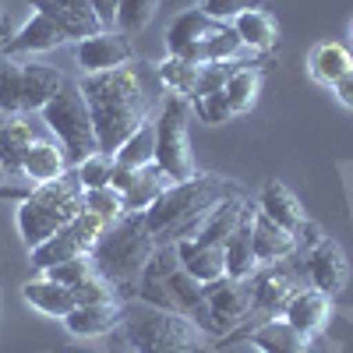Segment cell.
<instances>
[{
    "label": "cell",
    "instance_id": "cell-34",
    "mask_svg": "<svg viewBox=\"0 0 353 353\" xmlns=\"http://www.w3.org/2000/svg\"><path fill=\"white\" fill-rule=\"evenodd\" d=\"M198 64H188L181 57H166V61L156 68V78L163 85V92H173V96H184L191 99L194 88H198Z\"/></svg>",
    "mask_w": 353,
    "mask_h": 353
},
{
    "label": "cell",
    "instance_id": "cell-21",
    "mask_svg": "<svg viewBox=\"0 0 353 353\" xmlns=\"http://www.w3.org/2000/svg\"><path fill=\"white\" fill-rule=\"evenodd\" d=\"M64 43H71L61 28H57L46 14H32L28 18L18 32L8 39V50H4V57H32V53H50V50H57V46H64Z\"/></svg>",
    "mask_w": 353,
    "mask_h": 353
},
{
    "label": "cell",
    "instance_id": "cell-49",
    "mask_svg": "<svg viewBox=\"0 0 353 353\" xmlns=\"http://www.w3.org/2000/svg\"><path fill=\"white\" fill-rule=\"evenodd\" d=\"M0 121H4V113H0ZM0 184H14V181H8V173H4V166H0Z\"/></svg>",
    "mask_w": 353,
    "mask_h": 353
},
{
    "label": "cell",
    "instance_id": "cell-37",
    "mask_svg": "<svg viewBox=\"0 0 353 353\" xmlns=\"http://www.w3.org/2000/svg\"><path fill=\"white\" fill-rule=\"evenodd\" d=\"M78 184L85 191H96V188H110V173H113V156L106 152H92L88 159H81L78 166H71Z\"/></svg>",
    "mask_w": 353,
    "mask_h": 353
},
{
    "label": "cell",
    "instance_id": "cell-30",
    "mask_svg": "<svg viewBox=\"0 0 353 353\" xmlns=\"http://www.w3.org/2000/svg\"><path fill=\"white\" fill-rule=\"evenodd\" d=\"M170 184H173V176L163 173L156 163H152V166H141V170H138V181L131 184V191L121 194V198H124V212H145Z\"/></svg>",
    "mask_w": 353,
    "mask_h": 353
},
{
    "label": "cell",
    "instance_id": "cell-47",
    "mask_svg": "<svg viewBox=\"0 0 353 353\" xmlns=\"http://www.w3.org/2000/svg\"><path fill=\"white\" fill-rule=\"evenodd\" d=\"M28 184H0V198H11V201H21V198H28Z\"/></svg>",
    "mask_w": 353,
    "mask_h": 353
},
{
    "label": "cell",
    "instance_id": "cell-22",
    "mask_svg": "<svg viewBox=\"0 0 353 353\" xmlns=\"http://www.w3.org/2000/svg\"><path fill=\"white\" fill-rule=\"evenodd\" d=\"M181 265L188 269V276H194L201 286H212L219 279H226V248L219 244H201V241H181Z\"/></svg>",
    "mask_w": 353,
    "mask_h": 353
},
{
    "label": "cell",
    "instance_id": "cell-43",
    "mask_svg": "<svg viewBox=\"0 0 353 353\" xmlns=\"http://www.w3.org/2000/svg\"><path fill=\"white\" fill-rule=\"evenodd\" d=\"M230 71H233V64H201L194 96H209V92H219V88H226ZM194 96H191V99H194Z\"/></svg>",
    "mask_w": 353,
    "mask_h": 353
},
{
    "label": "cell",
    "instance_id": "cell-1",
    "mask_svg": "<svg viewBox=\"0 0 353 353\" xmlns=\"http://www.w3.org/2000/svg\"><path fill=\"white\" fill-rule=\"evenodd\" d=\"M78 85L88 103V113H92L96 145L106 156H113L141 124H149L163 103V85L156 71L141 64H124L103 74H85Z\"/></svg>",
    "mask_w": 353,
    "mask_h": 353
},
{
    "label": "cell",
    "instance_id": "cell-52",
    "mask_svg": "<svg viewBox=\"0 0 353 353\" xmlns=\"http://www.w3.org/2000/svg\"><path fill=\"white\" fill-rule=\"evenodd\" d=\"M350 36H353V25H350Z\"/></svg>",
    "mask_w": 353,
    "mask_h": 353
},
{
    "label": "cell",
    "instance_id": "cell-36",
    "mask_svg": "<svg viewBox=\"0 0 353 353\" xmlns=\"http://www.w3.org/2000/svg\"><path fill=\"white\" fill-rule=\"evenodd\" d=\"M159 11V0H121L117 8V32L121 36H134L149 25Z\"/></svg>",
    "mask_w": 353,
    "mask_h": 353
},
{
    "label": "cell",
    "instance_id": "cell-10",
    "mask_svg": "<svg viewBox=\"0 0 353 353\" xmlns=\"http://www.w3.org/2000/svg\"><path fill=\"white\" fill-rule=\"evenodd\" d=\"M251 307H254V276L251 279L226 276L212 286H205V311L198 314V325L219 339L230 329H237L241 321H248Z\"/></svg>",
    "mask_w": 353,
    "mask_h": 353
},
{
    "label": "cell",
    "instance_id": "cell-50",
    "mask_svg": "<svg viewBox=\"0 0 353 353\" xmlns=\"http://www.w3.org/2000/svg\"><path fill=\"white\" fill-rule=\"evenodd\" d=\"M4 18H8V14H4V0H0V21H4Z\"/></svg>",
    "mask_w": 353,
    "mask_h": 353
},
{
    "label": "cell",
    "instance_id": "cell-8",
    "mask_svg": "<svg viewBox=\"0 0 353 353\" xmlns=\"http://www.w3.org/2000/svg\"><path fill=\"white\" fill-rule=\"evenodd\" d=\"M64 81L68 78L50 64H32V61H21V57H0V113L4 117L39 113Z\"/></svg>",
    "mask_w": 353,
    "mask_h": 353
},
{
    "label": "cell",
    "instance_id": "cell-32",
    "mask_svg": "<svg viewBox=\"0 0 353 353\" xmlns=\"http://www.w3.org/2000/svg\"><path fill=\"white\" fill-rule=\"evenodd\" d=\"M223 92H226L230 113H251L258 96H261V71L258 68H233Z\"/></svg>",
    "mask_w": 353,
    "mask_h": 353
},
{
    "label": "cell",
    "instance_id": "cell-2",
    "mask_svg": "<svg viewBox=\"0 0 353 353\" xmlns=\"http://www.w3.org/2000/svg\"><path fill=\"white\" fill-rule=\"evenodd\" d=\"M237 194L226 176L219 173H194L191 181H173L149 209H145V223H149L156 244H181L198 237L201 223L212 216L219 201Z\"/></svg>",
    "mask_w": 353,
    "mask_h": 353
},
{
    "label": "cell",
    "instance_id": "cell-4",
    "mask_svg": "<svg viewBox=\"0 0 353 353\" xmlns=\"http://www.w3.org/2000/svg\"><path fill=\"white\" fill-rule=\"evenodd\" d=\"M121 329L134 353H212L216 336H209L194 318L181 311L152 307L145 301H124Z\"/></svg>",
    "mask_w": 353,
    "mask_h": 353
},
{
    "label": "cell",
    "instance_id": "cell-29",
    "mask_svg": "<svg viewBox=\"0 0 353 353\" xmlns=\"http://www.w3.org/2000/svg\"><path fill=\"white\" fill-rule=\"evenodd\" d=\"M219 21H212L209 14H201L198 8H191V11H184V14H176V21L166 28V50H170V57H176V53H184L191 43H201V39H209L212 32H219Z\"/></svg>",
    "mask_w": 353,
    "mask_h": 353
},
{
    "label": "cell",
    "instance_id": "cell-17",
    "mask_svg": "<svg viewBox=\"0 0 353 353\" xmlns=\"http://www.w3.org/2000/svg\"><path fill=\"white\" fill-rule=\"evenodd\" d=\"M329 314H332V297H329V293H321L318 286H301L286 301V307H283V318L297 332H304L311 339L329 325Z\"/></svg>",
    "mask_w": 353,
    "mask_h": 353
},
{
    "label": "cell",
    "instance_id": "cell-27",
    "mask_svg": "<svg viewBox=\"0 0 353 353\" xmlns=\"http://www.w3.org/2000/svg\"><path fill=\"white\" fill-rule=\"evenodd\" d=\"M258 209L269 216L272 223H279L283 230H290V233H297L301 230V223L307 219L304 216V209H301V201L293 198V191L290 188H283L279 181H272V184H265V191L258 194Z\"/></svg>",
    "mask_w": 353,
    "mask_h": 353
},
{
    "label": "cell",
    "instance_id": "cell-41",
    "mask_svg": "<svg viewBox=\"0 0 353 353\" xmlns=\"http://www.w3.org/2000/svg\"><path fill=\"white\" fill-rule=\"evenodd\" d=\"M191 110L201 117L205 124H226L230 117H233L223 88H219V92H209V96H194V99H191Z\"/></svg>",
    "mask_w": 353,
    "mask_h": 353
},
{
    "label": "cell",
    "instance_id": "cell-48",
    "mask_svg": "<svg viewBox=\"0 0 353 353\" xmlns=\"http://www.w3.org/2000/svg\"><path fill=\"white\" fill-rule=\"evenodd\" d=\"M14 36V28H11V21L4 18V21H0V57H4V50H8V39Z\"/></svg>",
    "mask_w": 353,
    "mask_h": 353
},
{
    "label": "cell",
    "instance_id": "cell-51",
    "mask_svg": "<svg viewBox=\"0 0 353 353\" xmlns=\"http://www.w3.org/2000/svg\"><path fill=\"white\" fill-rule=\"evenodd\" d=\"M0 307H4V297H0Z\"/></svg>",
    "mask_w": 353,
    "mask_h": 353
},
{
    "label": "cell",
    "instance_id": "cell-42",
    "mask_svg": "<svg viewBox=\"0 0 353 353\" xmlns=\"http://www.w3.org/2000/svg\"><path fill=\"white\" fill-rule=\"evenodd\" d=\"M74 301L78 304H110V301H124L121 293H117L103 276H92V279H85L78 290H74Z\"/></svg>",
    "mask_w": 353,
    "mask_h": 353
},
{
    "label": "cell",
    "instance_id": "cell-45",
    "mask_svg": "<svg viewBox=\"0 0 353 353\" xmlns=\"http://www.w3.org/2000/svg\"><path fill=\"white\" fill-rule=\"evenodd\" d=\"M138 181V170H131V166H121L113 159V173H110V188L117 191V194H124V191H131V184Z\"/></svg>",
    "mask_w": 353,
    "mask_h": 353
},
{
    "label": "cell",
    "instance_id": "cell-20",
    "mask_svg": "<svg viewBox=\"0 0 353 353\" xmlns=\"http://www.w3.org/2000/svg\"><path fill=\"white\" fill-rule=\"evenodd\" d=\"M121 321H124V301H110V304H78L64 318V325L78 339H96L121 329Z\"/></svg>",
    "mask_w": 353,
    "mask_h": 353
},
{
    "label": "cell",
    "instance_id": "cell-28",
    "mask_svg": "<svg viewBox=\"0 0 353 353\" xmlns=\"http://www.w3.org/2000/svg\"><path fill=\"white\" fill-rule=\"evenodd\" d=\"M230 28L241 36V43L251 50V53H269L279 39V28H276V18L265 11V8H254V11H244L241 18H233Z\"/></svg>",
    "mask_w": 353,
    "mask_h": 353
},
{
    "label": "cell",
    "instance_id": "cell-18",
    "mask_svg": "<svg viewBox=\"0 0 353 353\" xmlns=\"http://www.w3.org/2000/svg\"><path fill=\"white\" fill-rule=\"evenodd\" d=\"M251 244H254V258L261 265H276V261H286L290 254H297L301 244H297V233L283 230L279 223H272L265 216L258 205H254V216H251Z\"/></svg>",
    "mask_w": 353,
    "mask_h": 353
},
{
    "label": "cell",
    "instance_id": "cell-3",
    "mask_svg": "<svg viewBox=\"0 0 353 353\" xmlns=\"http://www.w3.org/2000/svg\"><path fill=\"white\" fill-rule=\"evenodd\" d=\"M152 251H156V237H152L149 223H145V212H124L121 219L103 226L99 241L88 251V258H92L96 272L121 293L124 301H131L138 276H141L145 265H149Z\"/></svg>",
    "mask_w": 353,
    "mask_h": 353
},
{
    "label": "cell",
    "instance_id": "cell-12",
    "mask_svg": "<svg viewBox=\"0 0 353 353\" xmlns=\"http://www.w3.org/2000/svg\"><path fill=\"white\" fill-rule=\"evenodd\" d=\"M103 226H106V223H103L96 212L81 209L68 226L57 230L50 241H43L39 248L28 251V261H32V269H36V272H46V269H53V265H61V261L81 258V254H88V251L96 248Z\"/></svg>",
    "mask_w": 353,
    "mask_h": 353
},
{
    "label": "cell",
    "instance_id": "cell-11",
    "mask_svg": "<svg viewBox=\"0 0 353 353\" xmlns=\"http://www.w3.org/2000/svg\"><path fill=\"white\" fill-rule=\"evenodd\" d=\"M301 286H311L307 279V265H304V254H290L286 261H276V265H261L254 272V307H251V318L258 314L261 321L265 318H279L286 301L297 293Z\"/></svg>",
    "mask_w": 353,
    "mask_h": 353
},
{
    "label": "cell",
    "instance_id": "cell-13",
    "mask_svg": "<svg viewBox=\"0 0 353 353\" xmlns=\"http://www.w3.org/2000/svg\"><path fill=\"white\" fill-rule=\"evenodd\" d=\"M50 134V128L43 124V117L36 113H21V117H4L0 121V166H4L8 181L21 184V163H25V152L32 149V141Z\"/></svg>",
    "mask_w": 353,
    "mask_h": 353
},
{
    "label": "cell",
    "instance_id": "cell-19",
    "mask_svg": "<svg viewBox=\"0 0 353 353\" xmlns=\"http://www.w3.org/2000/svg\"><path fill=\"white\" fill-rule=\"evenodd\" d=\"M68 170H71L68 152L53 134L36 138L32 149L25 152V163H21V176L28 184H50V181H57V176H64Z\"/></svg>",
    "mask_w": 353,
    "mask_h": 353
},
{
    "label": "cell",
    "instance_id": "cell-44",
    "mask_svg": "<svg viewBox=\"0 0 353 353\" xmlns=\"http://www.w3.org/2000/svg\"><path fill=\"white\" fill-rule=\"evenodd\" d=\"M103 25V32H117V8H121V0H88Z\"/></svg>",
    "mask_w": 353,
    "mask_h": 353
},
{
    "label": "cell",
    "instance_id": "cell-46",
    "mask_svg": "<svg viewBox=\"0 0 353 353\" xmlns=\"http://www.w3.org/2000/svg\"><path fill=\"white\" fill-rule=\"evenodd\" d=\"M332 92H336V99H339L343 106H350V110H353V71L332 85Z\"/></svg>",
    "mask_w": 353,
    "mask_h": 353
},
{
    "label": "cell",
    "instance_id": "cell-39",
    "mask_svg": "<svg viewBox=\"0 0 353 353\" xmlns=\"http://www.w3.org/2000/svg\"><path fill=\"white\" fill-rule=\"evenodd\" d=\"M194 8L201 14H209L212 21H219V25H230L244 11H254V8H265V4L261 0H194Z\"/></svg>",
    "mask_w": 353,
    "mask_h": 353
},
{
    "label": "cell",
    "instance_id": "cell-40",
    "mask_svg": "<svg viewBox=\"0 0 353 353\" xmlns=\"http://www.w3.org/2000/svg\"><path fill=\"white\" fill-rule=\"evenodd\" d=\"M85 209L96 212L103 223H113L124 216V198L113 188H96V191H85Z\"/></svg>",
    "mask_w": 353,
    "mask_h": 353
},
{
    "label": "cell",
    "instance_id": "cell-23",
    "mask_svg": "<svg viewBox=\"0 0 353 353\" xmlns=\"http://www.w3.org/2000/svg\"><path fill=\"white\" fill-rule=\"evenodd\" d=\"M21 297H25L28 307H36L39 314H46V318H61V321L78 307L74 293H71L68 286H61V283H53V279L43 276V272L21 286Z\"/></svg>",
    "mask_w": 353,
    "mask_h": 353
},
{
    "label": "cell",
    "instance_id": "cell-7",
    "mask_svg": "<svg viewBox=\"0 0 353 353\" xmlns=\"http://www.w3.org/2000/svg\"><path fill=\"white\" fill-rule=\"evenodd\" d=\"M43 124L50 128V134L64 145L68 163L78 166L81 159H88L92 152H99L96 145V128H92V113H88V103L81 96L78 81H64L53 92V99L39 110Z\"/></svg>",
    "mask_w": 353,
    "mask_h": 353
},
{
    "label": "cell",
    "instance_id": "cell-33",
    "mask_svg": "<svg viewBox=\"0 0 353 353\" xmlns=\"http://www.w3.org/2000/svg\"><path fill=\"white\" fill-rule=\"evenodd\" d=\"M113 159L121 166H131V170H141V166H152L156 163V124H141L121 149L113 152Z\"/></svg>",
    "mask_w": 353,
    "mask_h": 353
},
{
    "label": "cell",
    "instance_id": "cell-9",
    "mask_svg": "<svg viewBox=\"0 0 353 353\" xmlns=\"http://www.w3.org/2000/svg\"><path fill=\"white\" fill-rule=\"evenodd\" d=\"M156 166L163 173H170L173 181H191L198 173L191 141H188V128H191V99L166 92L156 117Z\"/></svg>",
    "mask_w": 353,
    "mask_h": 353
},
{
    "label": "cell",
    "instance_id": "cell-38",
    "mask_svg": "<svg viewBox=\"0 0 353 353\" xmlns=\"http://www.w3.org/2000/svg\"><path fill=\"white\" fill-rule=\"evenodd\" d=\"M43 276H50L53 283H61V286H68V290L74 293V290H78L85 279H92V276H99V272H96L92 258H88V254H81V258H71V261L53 265V269H46Z\"/></svg>",
    "mask_w": 353,
    "mask_h": 353
},
{
    "label": "cell",
    "instance_id": "cell-14",
    "mask_svg": "<svg viewBox=\"0 0 353 353\" xmlns=\"http://www.w3.org/2000/svg\"><path fill=\"white\" fill-rule=\"evenodd\" d=\"M28 8H36L39 14H46L71 43H81L88 36H99L103 25L92 11L88 0H28Z\"/></svg>",
    "mask_w": 353,
    "mask_h": 353
},
{
    "label": "cell",
    "instance_id": "cell-16",
    "mask_svg": "<svg viewBox=\"0 0 353 353\" xmlns=\"http://www.w3.org/2000/svg\"><path fill=\"white\" fill-rule=\"evenodd\" d=\"M74 61L81 64L85 74H103L113 68L131 64V43L121 32H99L74 43Z\"/></svg>",
    "mask_w": 353,
    "mask_h": 353
},
{
    "label": "cell",
    "instance_id": "cell-24",
    "mask_svg": "<svg viewBox=\"0 0 353 353\" xmlns=\"http://www.w3.org/2000/svg\"><path fill=\"white\" fill-rule=\"evenodd\" d=\"M248 339L258 353H311V336L297 332L286 318H265Z\"/></svg>",
    "mask_w": 353,
    "mask_h": 353
},
{
    "label": "cell",
    "instance_id": "cell-5",
    "mask_svg": "<svg viewBox=\"0 0 353 353\" xmlns=\"http://www.w3.org/2000/svg\"><path fill=\"white\" fill-rule=\"evenodd\" d=\"M134 301L166 307V311H181V314L198 321V314L205 311V286L194 276H188L176 244H156L149 265L138 276Z\"/></svg>",
    "mask_w": 353,
    "mask_h": 353
},
{
    "label": "cell",
    "instance_id": "cell-25",
    "mask_svg": "<svg viewBox=\"0 0 353 353\" xmlns=\"http://www.w3.org/2000/svg\"><path fill=\"white\" fill-rule=\"evenodd\" d=\"M248 209H251V201L237 191V194H230L226 201H219L216 209H212V216L201 223V230H198V237L194 241H201V244H219V248H226V241H230V233L237 230V223L248 216Z\"/></svg>",
    "mask_w": 353,
    "mask_h": 353
},
{
    "label": "cell",
    "instance_id": "cell-6",
    "mask_svg": "<svg viewBox=\"0 0 353 353\" xmlns=\"http://www.w3.org/2000/svg\"><path fill=\"white\" fill-rule=\"evenodd\" d=\"M85 209V188L78 184L74 170L57 176L50 184H36L18 205V233L25 248L32 251L43 241H50L61 226H68L78 212Z\"/></svg>",
    "mask_w": 353,
    "mask_h": 353
},
{
    "label": "cell",
    "instance_id": "cell-15",
    "mask_svg": "<svg viewBox=\"0 0 353 353\" xmlns=\"http://www.w3.org/2000/svg\"><path fill=\"white\" fill-rule=\"evenodd\" d=\"M304 265H307L311 286H318L321 293H329V297H336V293L346 286V279H350L346 251L336 241H329V237L321 244H314L311 251H304Z\"/></svg>",
    "mask_w": 353,
    "mask_h": 353
},
{
    "label": "cell",
    "instance_id": "cell-26",
    "mask_svg": "<svg viewBox=\"0 0 353 353\" xmlns=\"http://www.w3.org/2000/svg\"><path fill=\"white\" fill-rule=\"evenodd\" d=\"M251 216H254V205L226 241V276L230 279H251L261 269V261L254 258V244H251Z\"/></svg>",
    "mask_w": 353,
    "mask_h": 353
},
{
    "label": "cell",
    "instance_id": "cell-35",
    "mask_svg": "<svg viewBox=\"0 0 353 353\" xmlns=\"http://www.w3.org/2000/svg\"><path fill=\"white\" fill-rule=\"evenodd\" d=\"M205 46H209V61L212 64H244V57H254L230 25H223L219 32H212L209 39H205Z\"/></svg>",
    "mask_w": 353,
    "mask_h": 353
},
{
    "label": "cell",
    "instance_id": "cell-31",
    "mask_svg": "<svg viewBox=\"0 0 353 353\" xmlns=\"http://www.w3.org/2000/svg\"><path fill=\"white\" fill-rule=\"evenodd\" d=\"M353 71V53L343 46V43H321L314 53H311V74L314 81L321 85H336L339 78H346Z\"/></svg>",
    "mask_w": 353,
    "mask_h": 353
}]
</instances>
